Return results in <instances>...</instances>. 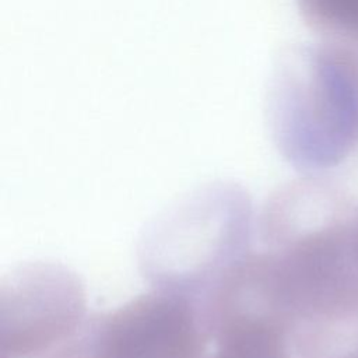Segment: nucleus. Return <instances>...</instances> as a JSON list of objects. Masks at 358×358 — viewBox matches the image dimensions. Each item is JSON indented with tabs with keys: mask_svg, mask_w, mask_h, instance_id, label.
I'll use <instances>...</instances> for the list:
<instances>
[{
	"mask_svg": "<svg viewBox=\"0 0 358 358\" xmlns=\"http://www.w3.org/2000/svg\"><path fill=\"white\" fill-rule=\"evenodd\" d=\"M296 4L312 31L358 48V0H296Z\"/></svg>",
	"mask_w": 358,
	"mask_h": 358,
	"instance_id": "nucleus-6",
	"label": "nucleus"
},
{
	"mask_svg": "<svg viewBox=\"0 0 358 358\" xmlns=\"http://www.w3.org/2000/svg\"><path fill=\"white\" fill-rule=\"evenodd\" d=\"M256 228L248 190L231 180L200 186L143 231L137 260L155 289L203 299L252 249Z\"/></svg>",
	"mask_w": 358,
	"mask_h": 358,
	"instance_id": "nucleus-1",
	"label": "nucleus"
},
{
	"mask_svg": "<svg viewBox=\"0 0 358 358\" xmlns=\"http://www.w3.org/2000/svg\"><path fill=\"white\" fill-rule=\"evenodd\" d=\"M354 236H355V245H357V250H358V220L354 224Z\"/></svg>",
	"mask_w": 358,
	"mask_h": 358,
	"instance_id": "nucleus-7",
	"label": "nucleus"
},
{
	"mask_svg": "<svg viewBox=\"0 0 358 358\" xmlns=\"http://www.w3.org/2000/svg\"><path fill=\"white\" fill-rule=\"evenodd\" d=\"M210 343L199 301L155 288L90 315L81 333L83 358H206Z\"/></svg>",
	"mask_w": 358,
	"mask_h": 358,
	"instance_id": "nucleus-4",
	"label": "nucleus"
},
{
	"mask_svg": "<svg viewBox=\"0 0 358 358\" xmlns=\"http://www.w3.org/2000/svg\"><path fill=\"white\" fill-rule=\"evenodd\" d=\"M88 317L74 271L49 262L20 264L1 281V358H45L74 340Z\"/></svg>",
	"mask_w": 358,
	"mask_h": 358,
	"instance_id": "nucleus-3",
	"label": "nucleus"
},
{
	"mask_svg": "<svg viewBox=\"0 0 358 358\" xmlns=\"http://www.w3.org/2000/svg\"><path fill=\"white\" fill-rule=\"evenodd\" d=\"M271 130L284 158L316 172L358 147V48L327 41L282 62L271 96Z\"/></svg>",
	"mask_w": 358,
	"mask_h": 358,
	"instance_id": "nucleus-2",
	"label": "nucleus"
},
{
	"mask_svg": "<svg viewBox=\"0 0 358 358\" xmlns=\"http://www.w3.org/2000/svg\"><path fill=\"white\" fill-rule=\"evenodd\" d=\"M214 352L206 358H291L289 331L273 320L232 317L210 327Z\"/></svg>",
	"mask_w": 358,
	"mask_h": 358,
	"instance_id": "nucleus-5",
	"label": "nucleus"
}]
</instances>
